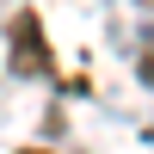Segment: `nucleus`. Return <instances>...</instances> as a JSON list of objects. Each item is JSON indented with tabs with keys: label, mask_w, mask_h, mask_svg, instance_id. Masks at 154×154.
<instances>
[{
	"label": "nucleus",
	"mask_w": 154,
	"mask_h": 154,
	"mask_svg": "<svg viewBox=\"0 0 154 154\" xmlns=\"http://www.w3.org/2000/svg\"><path fill=\"white\" fill-rule=\"evenodd\" d=\"M6 37H12V68L19 74H49V43H43L37 12H19V19L6 25Z\"/></svg>",
	"instance_id": "nucleus-1"
},
{
	"label": "nucleus",
	"mask_w": 154,
	"mask_h": 154,
	"mask_svg": "<svg viewBox=\"0 0 154 154\" xmlns=\"http://www.w3.org/2000/svg\"><path fill=\"white\" fill-rule=\"evenodd\" d=\"M25 154H43V148H25Z\"/></svg>",
	"instance_id": "nucleus-2"
}]
</instances>
